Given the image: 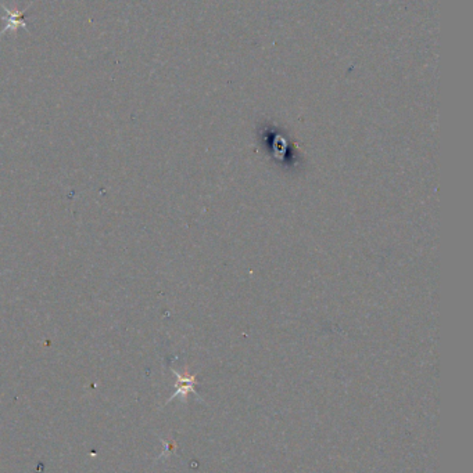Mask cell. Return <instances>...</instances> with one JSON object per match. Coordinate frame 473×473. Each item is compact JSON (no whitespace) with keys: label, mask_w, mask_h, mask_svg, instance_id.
Instances as JSON below:
<instances>
[{"label":"cell","mask_w":473,"mask_h":473,"mask_svg":"<svg viewBox=\"0 0 473 473\" xmlns=\"http://www.w3.org/2000/svg\"><path fill=\"white\" fill-rule=\"evenodd\" d=\"M173 374L176 375L178 382H176V392L172 394V397L170 400L175 398L176 396H182L183 398H186V396L189 393L196 394L195 386H196L197 381H196V377H195V375H189V374H183V375H182V374H178L176 371H173Z\"/></svg>","instance_id":"1"}]
</instances>
